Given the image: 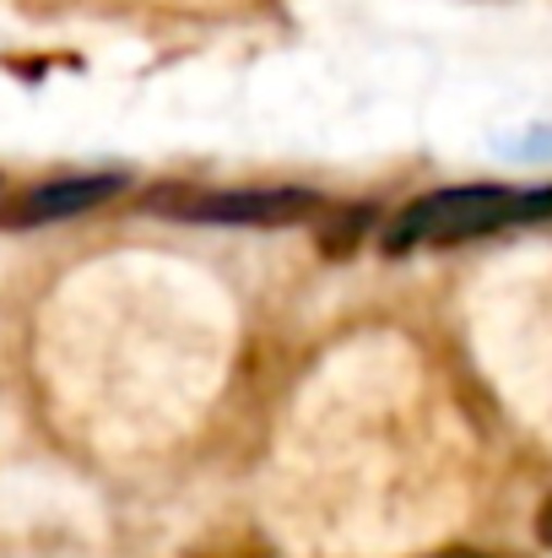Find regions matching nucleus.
Returning a JSON list of instances; mask_svg holds the SVG:
<instances>
[{
  "instance_id": "1",
  "label": "nucleus",
  "mask_w": 552,
  "mask_h": 558,
  "mask_svg": "<svg viewBox=\"0 0 552 558\" xmlns=\"http://www.w3.org/2000/svg\"><path fill=\"white\" fill-rule=\"evenodd\" d=\"M526 217H552V190H504V185L433 190V195H417L412 206H401V217L384 228V250L390 255L439 250V244L499 233V228L526 222Z\"/></svg>"
},
{
  "instance_id": "2",
  "label": "nucleus",
  "mask_w": 552,
  "mask_h": 558,
  "mask_svg": "<svg viewBox=\"0 0 552 558\" xmlns=\"http://www.w3.org/2000/svg\"><path fill=\"white\" fill-rule=\"evenodd\" d=\"M169 211L195 217V222H249V228H282V222H304L320 211L315 190H211L195 201H174Z\"/></svg>"
},
{
  "instance_id": "3",
  "label": "nucleus",
  "mask_w": 552,
  "mask_h": 558,
  "mask_svg": "<svg viewBox=\"0 0 552 558\" xmlns=\"http://www.w3.org/2000/svg\"><path fill=\"white\" fill-rule=\"evenodd\" d=\"M125 190V174H76V180H49V185L22 190L11 206H0V228H44V222H65L82 217L103 201H114Z\"/></svg>"
},
{
  "instance_id": "4",
  "label": "nucleus",
  "mask_w": 552,
  "mask_h": 558,
  "mask_svg": "<svg viewBox=\"0 0 552 558\" xmlns=\"http://www.w3.org/2000/svg\"><path fill=\"white\" fill-rule=\"evenodd\" d=\"M537 532H542V543L552 548V499H548V510H542V521H537Z\"/></svg>"
},
{
  "instance_id": "5",
  "label": "nucleus",
  "mask_w": 552,
  "mask_h": 558,
  "mask_svg": "<svg viewBox=\"0 0 552 558\" xmlns=\"http://www.w3.org/2000/svg\"><path fill=\"white\" fill-rule=\"evenodd\" d=\"M439 558H488V554H466V548H455V554H439Z\"/></svg>"
}]
</instances>
